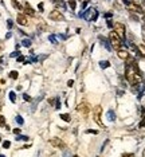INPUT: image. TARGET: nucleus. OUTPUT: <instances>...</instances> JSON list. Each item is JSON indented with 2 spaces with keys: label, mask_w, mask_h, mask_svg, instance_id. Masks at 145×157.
<instances>
[{
  "label": "nucleus",
  "mask_w": 145,
  "mask_h": 157,
  "mask_svg": "<svg viewBox=\"0 0 145 157\" xmlns=\"http://www.w3.org/2000/svg\"><path fill=\"white\" fill-rule=\"evenodd\" d=\"M61 118L63 119V121H66V122H70V116H69V114H61Z\"/></svg>",
  "instance_id": "4468645a"
},
{
  "label": "nucleus",
  "mask_w": 145,
  "mask_h": 157,
  "mask_svg": "<svg viewBox=\"0 0 145 157\" xmlns=\"http://www.w3.org/2000/svg\"><path fill=\"white\" fill-rule=\"evenodd\" d=\"M9 146H11V143H9V141H4L3 143V148H9Z\"/></svg>",
  "instance_id": "6ab92c4d"
},
{
  "label": "nucleus",
  "mask_w": 145,
  "mask_h": 157,
  "mask_svg": "<svg viewBox=\"0 0 145 157\" xmlns=\"http://www.w3.org/2000/svg\"><path fill=\"white\" fill-rule=\"evenodd\" d=\"M125 75H126V79H128V82H129V83H132V85L141 83V81H142V77L140 75L138 70H137V67L134 66L133 62H132V63H129L128 66H126V70H125Z\"/></svg>",
  "instance_id": "f257e3e1"
},
{
  "label": "nucleus",
  "mask_w": 145,
  "mask_h": 157,
  "mask_svg": "<svg viewBox=\"0 0 145 157\" xmlns=\"http://www.w3.org/2000/svg\"><path fill=\"white\" fill-rule=\"evenodd\" d=\"M49 16H50V19H51V20H55V22L63 20V15H62V12L58 11V9H54V11H51Z\"/></svg>",
  "instance_id": "39448f33"
},
{
  "label": "nucleus",
  "mask_w": 145,
  "mask_h": 157,
  "mask_svg": "<svg viewBox=\"0 0 145 157\" xmlns=\"http://www.w3.org/2000/svg\"><path fill=\"white\" fill-rule=\"evenodd\" d=\"M74 157H78V156H74Z\"/></svg>",
  "instance_id": "2f4dec72"
},
{
  "label": "nucleus",
  "mask_w": 145,
  "mask_h": 157,
  "mask_svg": "<svg viewBox=\"0 0 145 157\" xmlns=\"http://www.w3.org/2000/svg\"><path fill=\"white\" fill-rule=\"evenodd\" d=\"M50 144H51L52 146H57V148H65V143L61 138H57V137L50 140Z\"/></svg>",
  "instance_id": "0eeeda50"
},
{
  "label": "nucleus",
  "mask_w": 145,
  "mask_h": 157,
  "mask_svg": "<svg viewBox=\"0 0 145 157\" xmlns=\"http://www.w3.org/2000/svg\"><path fill=\"white\" fill-rule=\"evenodd\" d=\"M117 55H118L120 59H122V61H126V59L129 58V52L126 51V50L120 48V50H117Z\"/></svg>",
  "instance_id": "9d476101"
},
{
  "label": "nucleus",
  "mask_w": 145,
  "mask_h": 157,
  "mask_svg": "<svg viewBox=\"0 0 145 157\" xmlns=\"http://www.w3.org/2000/svg\"><path fill=\"white\" fill-rule=\"evenodd\" d=\"M122 157H134V154L133 153H125V154H122Z\"/></svg>",
  "instance_id": "4be33fe9"
},
{
  "label": "nucleus",
  "mask_w": 145,
  "mask_h": 157,
  "mask_svg": "<svg viewBox=\"0 0 145 157\" xmlns=\"http://www.w3.org/2000/svg\"><path fill=\"white\" fill-rule=\"evenodd\" d=\"M142 36H144V41H145V26H142Z\"/></svg>",
  "instance_id": "a878e982"
},
{
  "label": "nucleus",
  "mask_w": 145,
  "mask_h": 157,
  "mask_svg": "<svg viewBox=\"0 0 145 157\" xmlns=\"http://www.w3.org/2000/svg\"><path fill=\"white\" fill-rule=\"evenodd\" d=\"M23 46L30 47V46H31V41H30V39H24V41H23Z\"/></svg>",
  "instance_id": "dca6fc26"
},
{
  "label": "nucleus",
  "mask_w": 145,
  "mask_h": 157,
  "mask_svg": "<svg viewBox=\"0 0 145 157\" xmlns=\"http://www.w3.org/2000/svg\"><path fill=\"white\" fill-rule=\"evenodd\" d=\"M0 126H6V118L3 116H0Z\"/></svg>",
  "instance_id": "f3484780"
},
{
  "label": "nucleus",
  "mask_w": 145,
  "mask_h": 157,
  "mask_svg": "<svg viewBox=\"0 0 145 157\" xmlns=\"http://www.w3.org/2000/svg\"><path fill=\"white\" fill-rule=\"evenodd\" d=\"M77 109H78V111H79V113H81L83 117H86V116H87V113H89V111H90L89 105H87L86 102H83V103H81V105H79V106H78V108H77Z\"/></svg>",
  "instance_id": "423d86ee"
},
{
  "label": "nucleus",
  "mask_w": 145,
  "mask_h": 157,
  "mask_svg": "<svg viewBox=\"0 0 145 157\" xmlns=\"http://www.w3.org/2000/svg\"><path fill=\"white\" fill-rule=\"evenodd\" d=\"M114 31L121 39H125V26L122 23H116L114 24Z\"/></svg>",
  "instance_id": "20e7f679"
},
{
  "label": "nucleus",
  "mask_w": 145,
  "mask_h": 157,
  "mask_svg": "<svg viewBox=\"0 0 145 157\" xmlns=\"http://www.w3.org/2000/svg\"><path fill=\"white\" fill-rule=\"evenodd\" d=\"M0 157H4V156H0Z\"/></svg>",
  "instance_id": "473e14b6"
},
{
  "label": "nucleus",
  "mask_w": 145,
  "mask_h": 157,
  "mask_svg": "<svg viewBox=\"0 0 145 157\" xmlns=\"http://www.w3.org/2000/svg\"><path fill=\"white\" fill-rule=\"evenodd\" d=\"M9 99H11L12 102H15V93H14V91H11V93H9Z\"/></svg>",
  "instance_id": "aec40b11"
},
{
  "label": "nucleus",
  "mask_w": 145,
  "mask_h": 157,
  "mask_svg": "<svg viewBox=\"0 0 145 157\" xmlns=\"http://www.w3.org/2000/svg\"><path fill=\"white\" fill-rule=\"evenodd\" d=\"M17 140H23V141H27L28 138H27V137H17Z\"/></svg>",
  "instance_id": "bb28decb"
},
{
  "label": "nucleus",
  "mask_w": 145,
  "mask_h": 157,
  "mask_svg": "<svg viewBox=\"0 0 145 157\" xmlns=\"http://www.w3.org/2000/svg\"><path fill=\"white\" fill-rule=\"evenodd\" d=\"M24 11H26V14H27V15H30V16H34V15H35V11L32 9V7L30 6L28 3L24 4Z\"/></svg>",
  "instance_id": "9b49d317"
},
{
  "label": "nucleus",
  "mask_w": 145,
  "mask_h": 157,
  "mask_svg": "<svg viewBox=\"0 0 145 157\" xmlns=\"http://www.w3.org/2000/svg\"><path fill=\"white\" fill-rule=\"evenodd\" d=\"M144 22H145V16H144Z\"/></svg>",
  "instance_id": "c756f323"
},
{
  "label": "nucleus",
  "mask_w": 145,
  "mask_h": 157,
  "mask_svg": "<svg viewBox=\"0 0 145 157\" xmlns=\"http://www.w3.org/2000/svg\"><path fill=\"white\" fill-rule=\"evenodd\" d=\"M109 39H110L112 46H113L116 50H120V48H121V44H122L121 41H122V39L116 34V31H112L110 34H109Z\"/></svg>",
  "instance_id": "f03ea898"
},
{
  "label": "nucleus",
  "mask_w": 145,
  "mask_h": 157,
  "mask_svg": "<svg viewBox=\"0 0 145 157\" xmlns=\"http://www.w3.org/2000/svg\"><path fill=\"white\" fill-rule=\"evenodd\" d=\"M23 61H24V56H22V55L17 56V62H23Z\"/></svg>",
  "instance_id": "b1692460"
},
{
  "label": "nucleus",
  "mask_w": 145,
  "mask_h": 157,
  "mask_svg": "<svg viewBox=\"0 0 145 157\" xmlns=\"http://www.w3.org/2000/svg\"><path fill=\"white\" fill-rule=\"evenodd\" d=\"M0 141H1V137H0Z\"/></svg>",
  "instance_id": "7c9ffc66"
},
{
  "label": "nucleus",
  "mask_w": 145,
  "mask_h": 157,
  "mask_svg": "<svg viewBox=\"0 0 145 157\" xmlns=\"http://www.w3.org/2000/svg\"><path fill=\"white\" fill-rule=\"evenodd\" d=\"M14 133L15 134H20V129H14Z\"/></svg>",
  "instance_id": "393cba45"
},
{
  "label": "nucleus",
  "mask_w": 145,
  "mask_h": 157,
  "mask_svg": "<svg viewBox=\"0 0 145 157\" xmlns=\"http://www.w3.org/2000/svg\"><path fill=\"white\" fill-rule=\"evenodd\" d=\"M128 8H129V11L137 12V14H142V12H144V9H142L141 7H140L138 4H136V3H129L128 4Z\"/></svg>",
  "instance_id": "6e6552de"
},
{
  "label": "nucleus",
  "mask_w": 145,
  "mask_h": 157,
  "mask_svg": "<svg viewBox=\"0 0 145 157\" xmlns=\"http://www.w3.org/2000/svg\"><path fill=\"white\" fill-rule=\"evenodd\" d=\"M23 98H24V101H31V97H30L28 94H24Z\"/></svg>",
  "instance_id": "412c9836"
},
{
  "label": "nucleus",
  "mask_w": 145,
  "mask_h": 157,
  "mask_svg": "<svg viewBox=\"0 0 145 157\" xmlns=\"http://www.w3.org/2000/svg\"><path fill=\"white\" fill-rule=\"evenodd\" d=\"M17 75H19L17 71H11V73H9V78H12V79H16Z\"/></svg>",
  "instance_id": "2eb2a0df"
},
{
  "label": "nucleus",
  "mask_w": 145,
  "mask_h": 157,
  "mask_svg": "<svg viewBox=\"0 0 145 157\" xmlns=\"http://www.w3.org/2000/svg\"><path fill=\"white\" fill-rule=\"evenodd\" d=\"M17 54H20V52H17V51H15V52H12V54H11V56H16V55H17Z\"/></svg>",
  "instance_id": "cd10ccee"
},
{
  "label": "nucleus",
  "mask_w": 145,
  "mask_h": 157,
  "mask_svg": "<svg viewBox=\"0 0 145 157\" xmlns=\"http://www.w3.org/2000/svg\"><path fill=\"white\" fill-rule=\"evenodd\" d=\"M137 50H138L140 55L145 58V44H138V46H137Z\"/></svg>",
  "instance_id": "f8f14e48"
},
{
  "label": "nucleus",
  "mask_w": 145,
  "mask_h": 157,
  "mask_svg": "<svg viewBox=\"0 0 145 157\" xmlns=\"http://www.w3.org/2000/svg\"><path fill=\"white\" fill-rule=\"evenodd\" d=\"M16 122L19 124V125H23V118H22L20 116H17L16 117Z\"/></svg>",
  "instance_id": "a211bd4d"
},
{
  "label": "nucleus",
  "mask_w": 145,
  "mask_h": 157,
  "mask_svg": "<svg viewBox=\"0 0 145 157\" xmlns=\"http://www.w3.org/2000/svg\"><path fill=\"white\" fill-rule=\"evenodd\" d=\"M69 6H70V8H71V9H75V7H77L75 0H70V1H69Z\"/></svg>",
  "instance_id": "ddd939ff"
},
{
  "label": "nucleus",
  "mask_w": 145,
  "mask_h": 157,
  "mask_svg": "<svg viewBox=\"0 0 145 157\" xmlns=\"http://www.w3.org/2000/svg\"><path fill=\"white\" fill-rule=\"evenodd\" d=\"M101 114H102V108L98 105V106H96L93 110V118L99 126H104V124H102V121H101Z\"/></svg>",
  "instance_id": "7ed1b4c3"
},
{
  "label": "nucleus",
  "mask_w": 145,
  "mask_h": 157,
  "mask_svg": "<svg viewBox=\"0 0 145 157\" xmlns=\"http://www.w3.org/2000/svg\"><path fill=\"white\" fill-rule=\"evenodd\" d=\"M16 22H17V24H20V26H27V24H28V19H27V16L23 14L17 15Z\"/></svg>",
  "instance_id": "1a4fd4ad"
},
{
  "label": "nucleus",
  "mask_w": 145,
  "mask_h": 157,
  "mask_svg": "<svg viewBox=\"0 0 145 157\" xmlns=\"http://www.w3.org/2000/svg\"><path fill=\"white\" fill-rule=\"evenodd\" d=\"M8 27H9V28L12 27V22H11V20H8Z\"/></svg>",
  "instance_id": "c85d7f7f"
},
{
  "label": "nucleus",
  "mask_w": 145,
  "mask_h": 157,
  "mask_svg": "<svg viewBox=\"0 0 145 157\" xmlns=\"http://www.w3.org/2000/svg\"><path fill=\"white\" fill-rule=\"evenodd\" d=\"M101 66L102 67H107V66H109V62H101Z\"/></svg>",
  "instance_id": "5701e85b"
}]
</instances>
